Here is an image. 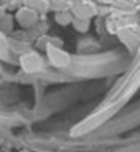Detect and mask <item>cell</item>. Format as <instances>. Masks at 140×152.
<instances>
[{
  "label": "cell",
  "instance_id": "1",
  "mask_svg": "<svg viewBox=\"0 0 140 152\" xmlns=\"http://www.w3.org/2000/svg\"><path fill=\"white\" fill-rule=\"evenodd\" d=\"M139 88H140V53H139V58L135 60V63H133L132 69L129 71V75L124 78L120 86L112 93V96L106 101L104 106L114 107V109L119 111L124 106L125 101H129L130 96H132Z\"/></svg>",
  "mask_w": 140,
  "mask_h": 152
},
{
  "label": "cell",
  "instance_id": "2",
  "mask_svg": "<svg viewBox=\"0 0 140 152\" xmlns=\"http://www.w3.org/2000/svg\"><path fill=\"white\" fill-rule=\"evenodd\" d=\"M115 113H117V109L102 106L97 113H94L92 116L86 118L84 121H81L79 124H76L74 127L71 129V136H83V134L91 132V131H94L96 127H99L101 124H104L109 118H112Z\"/></svg>",
  "mask_w": 140,
  "mask_h": 152
},
{
  "label": "cell",
  "instance_id": "3",
  "mask_svg": "<svg viewBox=\"0 0 140 152\" xmlns=\"http://www.w3.org/2000/svg\"><path fill=\"white\" fill-rule=\"evenodd\" d=\"M97 13V7L92 4L91 0H73L71 5V15L76 20H89Z\"/></svg>",
  "mask_w": 140,
  "mask_h": 152
},
{
  "label": "cell",
  "instance_id": "4",
  "mask_svg": "<svg viewBox=\"0 0 140 152\" xmlns=\"http://www.w3.org/2000/svg\"><path fill=\"white\" fill-rule=\"evenodd\" d=\"M46 55H48L49 63L58 66V68H66L71 63V56H69L68 51L61 50V46H56L53 43H48L46 45Z\"/></svg>",
  "mask_w": 140,
  "mask_h": 152
},
{
  "label": "cell",
  "instance_id": "5",
  "mask_svg": "<svg viewBox=\"0 0 140 152\" xmlns=\"http://www.w3.org/2000/svg\"><path fill=\"white\" fill-rule=\"evenodd\" d=\"M20 65L25 73H40L45 69V61L36 51H28V53L22 55Z\"/></svg>",
  "mask_w": 140,
  "mask_h": 152
},
{
  "label": "cell",
  "instance_id": "6",
  "mask_svg": "<svg viewBox=\"0 0 140 152\" xmlns=\"http://www.w3.org/2000/svg\"><path fill=\"white\" fill-rule=\"evenodd\" d=\"M137 28H139L137 25H130V27H125L117 31L119 38L127 45L129 50H135L137 46H140V31Z\"/></svg>",
  "mask_w": 140,
  "mask_h": 152
},
{
  "label": "cell",
  "instance_id": "7",
  "mask_svg": "<svg viewBox=\"0 0 140 152\" xmlns=\"http://www.w3.org/2000/svg\"><path fill=\"white\" fill-rule=\"evenodd\" d=\"M38 20V13L33 10H30L28 7H23L17 12V22L22 25V27H31L35 25Z\"/></svg>",
  "mask_w": 140,
  "mask_h": 152
},
{
  "label": "cell",
  "instance_id": "8",
  "mask_svg": "<svg viewBox=\"0 0 140 152\" xmlns=\"http://www.w3.org/2000/svg\"><path fill=\"white\" fill-rule=\"evenodd\" d=\"M114 10L125 12V13H133V10L140 7V0H110Z\"/></svg>",
  "mask_w": 140,
  "mask_h": 152
},
{
  "label": "cell",
  "instance_id": "9",
  "mask_svg": "<svg viewBox=\"0 0 140 152\" xmlns=\"http://www.w3.org/2000/svg\"><path fill=\"white\" fill-rule=\"evenodd\" d=\"M23 4H25V7H28L36 13H46L49 10L48 0H23Z\"/></svg>",
  "mask_w": 140,
  "mask_h": 152
},
{
  "label": "cell",
  "instance_id": "10",
  "mask_svg": "<svg viewBox=\"0 0 140 152\" xmlns=\"http://www.w3.org/2000/svg\"><path fill=\"white\" fill-rule=\"evenodd\" d=\"M0 60L8 61L10 60V43L4 31H0Z\"/></svg>",
  "mask_w": 140,
  "mask_h": 152
},
{
  "label": "cell",
  "instance_id": "11",
  "mask_svg": "<svg viewBox=\"0 0 140 152\" xmlns=\"http://www.w3.org/2000/svg\"><path fill=\"white\" fill-rule=\"evenodd\" d=\"M49 2V8L58 12H66L68 8H71L73 0H48Z\"/></svg>",
  "mask_w": 140,
  "mask_h": 152
},
{
  "label": "cell",
  "instance_id": "12",
  "mask_svg": "<svg viewBox=\"0 0 140 152\" xmlns=\"http://www.w3.org/2000/svg\"><path fill=\"white\" fill-rule=\"evenodd\" d=\"M54 20L59 25H69V23H73V15L69 12H58L56 15H54Z\"/></svg>",
  "mask_w": 140,
  "mask_h": 152
},
{
  "label": "cell",
  "instance_id": "13",
  "mask_svg": "<svg viewBox=\"0 0 140 152\" xmlns=\"http://www.w3.org/2000/svg\"><path fill=\"white\" fill-rule=\"evenodd\" d=\"M73 25H74L76 30H79V31H86L87 28H89V22H86V20H76V18H73Z\"/></svg>",
  "mask_w": 140,
  "mask_h": 152
},
{
  "label": "cell",
  "instance_id": "14",
  "mask_svg": "<svg viewBox=\"0 0 140 152\" xmlns=\"http://www.w3.org/2000/svg\"><path fill=\"white\" fill-rule=\"evenodd\" d=\"M7 28H8V30L12 28V18H10L8 15H5L4 18L0 20V31H2V30H7Z\"/></svg>",
  "mask_w": 140,
  "mask_h": 152
},
{
  "label": "cell",
  "instance_id": "15",
  "mask_svg": "<svg viewBox=\"0 0 140 152\" xmlns=\"http://www.w3.org/2000/svg\"><path fill=\"white\" fill-rule=\"evenodd\" d=\"M5 15H7V13H5V8H4V7H0V20L4 18Z\"/></svg>",
  "mask_w": 140,
  "mask_h": 152
},
{
  "label": "cell",
  "instance_id": "16",
  "mask_svg": "<svg viewBox=\"0 0 140 152\" xmlns=\"http://www.w3.org/2000/svg\"><path fill=\"white\" fill-rule=\"evenodd\" d=\"M0 71H2V66H0Z\"/></svg>",
  "mask_w": 140,
  "mask_h": 152
}]
</instances>
